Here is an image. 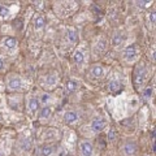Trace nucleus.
<instances>
[{
    "label": "nucleus",
    "instance_id": "ddd939ff",
    "mask_svg": "<svg viewBox=\"0 0 156 156\" xmlns=\"http://www.w3.org/2000/svg\"><path fill=\"white\" fill-rule=\"evenodd\" d=\"M108 89H109V91H112V92H119L120 89H121V85H120V82H119V81L113 80V81H111V82H109Z\"/></svg>",
    "mask_w": 156,
    "mask_h": 156
},
{
    "label": "nucleus",
    "instance_id": "f8f14e48",
    "mask_svg": "<svg viewBox=\"0 0 156 156\" xmlns=\"http://www.w3.org/2000/svg\"><path fill=\"white\" fill-rule=\"evenodd\" d=\"M91 74L95 78H100L103 76V66L101 65H94L91 68Z\"/></svg>",
    "mask_w": 156,
    "mask_h": 156
},
{
    "label": "nucleus",
    "instance_id": "6ab92c4d",
    "mask_svg": "<svg viewBox=\"0 0 156 156\" xmlns=\"http://www.w3.org/2000/svg\"><path fill=\"white\" fill-rule=\"evenodd\" d=\"M124 41H125V38H124L122 35H119V34L112 38V43H113V46H120Z\"/></svg>",
    "mask_w": 156,
    "mask_h": 156
},
{
    "label": "nucleus",
    "instance_id": "9b49d317",
    "mask_svg": "<svg viewBox=\"0 0 156 156\" xmlns=\"http://www.w3.org/2000/svg\"><path fill=\"white\" fill-rule=\"evenodd\" d=\"M4 46H5L7 48H9V50H13V48H16V46H17L16 38H13V37L5 38V41H4Z\"/></svg>",
    "mask_w": 156,
    "mask_h": 156
},
{
    "label": "nucleus",
    "instance_id": "7ed1b4c3",
    "mask_svg": "<svg viewBox=\"0 0 156 156\" xmlns=\"http://www.w3.org/2000/svg\"><path fill=\"white\" fill-rule=\"evenodd\" d=\"M80 150H81L82 156H92V154H94V147H92V144L90 142H87V140L81 142Z\"/></svg>",
    "mask_w": 156,
    "mask_h": 156
},
{
    "label": "nucleus",
    "instance_id": "9d476101",
    "mask_svg": "<svg viewBox=\"0 0 156 156\" xmlns=\"http://www.w3.org/2000/svg\"><path fill=\"white\" fill-rule=\"evenodd\" d=\"M124 151L126 155H134L136 152V144L134 142H128L124 146Z\"/></svg>",
    "mask_w": 156,
    "mask_h": 156
},
{
    "label": "nucleus",
    "instance_id": "f03ea898",
    "mask_svg": "<svg viewBox=\"0 0 156 156\" xmlns=\"http://www.w3.org/2000/svg\"><path fill=\"white\" fill-rule=\"evenodd\" d=\"M104 128H105V120L103 117H95L94 121L91 122V129L95 133H100Z\"/></svg>",
    "mask_w": 156,
    "mask_h": 156
},
{
    "label": "nucleus",
    "instance_id": "20e7f679",
    "mask_svg": "<svg viewBox=\"0 0 156 156\" xmlns=\"http://www.w3.org/2000/svg\"><path fill=\"white\" fill-rule=\"evenodd\" d=\"M146 77H147V74H146V69L144 66H138L136 68V72H135V82L136 85H142L143 82L146 81Z\"/></svg>",
    "mask_w": 156,
    "mask_h": 156
},
{
    "label": "nucleus",
    "instance_id": "412c9836",
    "mask_svg": "<svg viewBox=\"0 0 156 156\" xmlns=\"http://www.w3.org/2000/svg\"><path fill=\"white\" fill-rule=\"evenodd\" d=\"M21 148L23 151H29L31 148V142H30V139H23L22 142H21Z\"/></svg>",
    "mask_w": 156,
    "mask_h": 156
},
{
    "label": "nucleus",
    "instance_id": "39448f33",
    "mask_svg": "<svg viewBox=\"0 0 156 156\" xmlns=\"http://www.w3.org/2000/svg\"><path fill=\"white\" fill-rule=\"evenodd\" d=\"M8 87L11 90H20L22 87V80L20 77L12 78V80L9 81V83H8Z\"/></svg>",
    "mask_w": 156,
    "mask_h": 156
},
{
    "label": "nucleus",
    "instance_id": "f3484780",
    "mask_svg": "<svg viewBox=\"0 0 156 156\" xmlns=\"http://www.w3.org/2000/svg\"><path fill=\"white\" fill-rule=\"evenodd\" d=\"M52 115V109L50 107H43V109L41 111V117L42 119H50Z\"/></svg>",
    "mask_w": 156,
    "mask_h": 156
},
{
    "label": "nucleus",
    "instance_id": "1a4fd4ad",
    "mask_svg": "<svg viewBox=\"0 0 156 156\" xmlns=\"http://www.w3.org/2000/svg\"><path fill=\"white\" fill-rule=\"evenodd\" d=\"M65 89H66V92H68V94H73V92L77 91V89H78L77 81H74V80H69V81L66 82V85H65Z\"/></svg>",
    "mask_w": 156,
    "mask_h": 156
},
{
    "label": "nucleus",
    "instance_id": "6e6552de",
    "mask_svg": "<svg viewBox=\"0 0 156 156\" xmlns=\"http://www.w3.org/2000/svg\"><path fill=\"white\" fill-rule=\"evenodd\" d=\"M66 41L69 43H73V44L78 41V34H77V31L74 30V29L70 27V29L66 30Z\"/></svg>",
    "mask_w": 156,
    "mask_h": 156
},
{
    "label": "nucleus",
    "instance_id": "c85d7f7f",
    "mask_svg": "<svg viewBox=\"0 0 156 156\" xmlns=\"http://www.w3.org/2000/svg\"><path fill=\"white\" fill-rule=\"evenodd\" d=\"M3 69H4V62H3L2 58H0V72H2Z\"/></svg>",
    "mask_w": 156,
    "mask_h": 156
},
{
    "label": "nucleus",
    "instance_id": "dca6fc26",
    "mask_svg": "<svg viewBox=\"0 0 156 156\" xmlns=\"http://www.w3.org/2000/svg\"><path fill=\"white\" fill-rule=\"evenodd\" d=\"M105 47H107V42L104 41V39H101V41H99L96 43V46H95V52L96 53H100V52H103L105 50Z\"/></svg>",
    "mask_w": 156,
    "mask_h": 156
},
{
    "label": "nucleus",
    "instance_id": "423d86ee",
    "mask_svg": "<svg viewBox=\"0 0 156 156\" xmlns=\"http://www.w3.org/2000/svg\"><path fill=\"white\" fill-rule=\"evenodd\" d=\"M77 120H78V115L73 111H68L64 115V121L66 124H74Z\"/></svg>",
    "mask_w": 156,
    "mask_h": 156
},
{
    "label": "nucleus",
    "instance_id": "5701e85b",
    "mask_svg": "<svg viewBox=\"0 0 156 156\" xmlns=\"http://www.w3.org/2000/svg\"><path fill=\"white\" fill-rule=\"evenodd\" d=\"M50 99H51V96L48 95V94H43L42 96H41V101L43 104H47L48 101H50Z\"/></svg>",
    "mask_w": 156,
    "mask_h": 156
},
{
    "label": "nucleus",
    "instance_id": "b1692460",
    "mask_svg": "<svg viewBox=\"0 0 156 156\" xmlns=\"http://www.w3.org/2000/svg\"><path fill=\"white\" fill-rule=\"evenodd\" d=\"M155 20H156V12L152 11L150 13V21H151V23H155Z\"/></svg>",
    "mask_w": 156,
    "mask_h": 156
},
{
    "label": "nucleus",
    "instance_id": "393cba45",
    "mask_svg": "<svg viewBox=\"0 0 156 156\" xmlns=\"http://www.w3.org/2000/svg\"><path fill=\"white\" fill-rule=\"evenodd\" d=\"M108 138H109V140L112 142V140H115V130H111L109 133H108Z\"/></svg>",
    "mask_w": 156,
    "mask_h": 156
},
{
    "label": "nucleus",
    "instance_id": "4be33fe9",
    "mask_svg": "<svg viewBox=\"0 0 156 156\" xmlns=\"http://www.w3.org/2000/svg\"><path fill=\"white\" fill-rule=\"evenodd\" d=\"M8 16H9L8 8L4 7V5H2V7H0V17H2V18H7Z\"/></svg>",
    "mask_w": 156,
    "mask_h": 156
},
{
    "label": "nucleus",
    "instance_id": "f257e3e1",
    "mask_svg": "<svg viewBox=\"0 0 156 156\" xmlns=\"http://www.w3.org/2000/svg\"><path fill=\"white\" fill-rule=\"evenodd\" d=\"M136 57H138V50H136V46L135 44L128 46L124 50V58L128 62H133Z\"/></svg>",
    "mask_w": 156,
    "mask_h": 156
},
{
    "label": "nucleus",
    "instance_id": "c756f323",
    "mask_svg": "<svg viewBox=\"0 0 156 156\" xmlns=\"http://www.w3.org/2000/svg\"><path fill=\"white\" fill-rule=\"evenodd\" d=\"M151 138H155V130H152V131H151Z\"/></svg>",
    "mask_w": 156,
    "mask_h": 156
},
{
    "label": "nucleus",
    "instance_id": "a211bd4d",
    "mask_svg": "<svg viewBox=\"0 0 156 156\" xmlns=\"http://www.w3.org/2000/svg\"><path fill=\"white\" fill-rule=\"evenodd\" d=\"M52 152H53V147H51V146H44V147L41 150L42 156H51Z\"/></svg>",
    "mask_w": 156,
    "mask_h": 156
},
{
    "label": "nucleus",
    "instance_id": "bb28decb",
    "mask_svg": "<svg viewBox=\"0 0 156 156\" xmlns=\"http://www.w3.org/2000/svg\"><path fill=\"white\" fill-rule=\"evenodd\" d=\"M151 94H152V89H146L144 95L147 96V98H150V96H151Z\"/></svg>",
    "mask_w": 156,
    "mask_h": 156
},
{
    "label": "nucleus",
    "instance_id": "0eeeda50",
    "mask_svg": "<svg viewBox=\"0 0 156 156\" xmlns=\"http://www.w3.org/2000/svg\"><path fill=\"white\" fill-rule=\"evenodd\" d=\"M44 25H46L44 17L41 16V14L35 16V18H34V27H35V30H42V29L44 27Z\"/></svg>",
    "mask_w": 156,
    "mask_h": 156
},
{
    "label": "nucleus",
    "instance_id": "cd10ccee",
    "mask_svg": "<svg viewBox=\"0 0 156 156\" xmlns=\"http://www.w3.org/2000/svg\"><path fill=\"white\" fill-rule=\"evenodd\" d=\"M131 100H133V101H130V105L133 104V107H135V105H136V99H135V98H133Z\"/></svg>",
    "mask_w": 156,
    "mask_h": 156
},
{
    "label": "nucleus",
    "instance_id": "a878e982",
    "mask_svg": "<svg viewBox=\"0 0 156 156\" xmlns=\"http://www.w3.org/2000/svg\"><path fill=\"white\" fill-rule=\"evenodd\" d=\"M136 4H138V5H140L139 8H144V5H148L150 2H136Z\"/></svg>",
    "mask_w": 156,
    "mask_h": 156
},
{
    "label": "nucleus",
    "instance_id": "4468645a",
    "mask_svg": "<svg viewBox=\"0 0 156 156\" xmlns=\"http://www.w3.org/2000/svg\"><path fill=\"white\" fill-rule=\"evenodd\" d=\"M73 60H74V62H77V64H82L85 60V55H83V51H76L74 56H73Z\"/></svg>",
    "mask_w": 156,
    "mask_h": 156
},
{
    "label": "nucleus",
    "instance_id": "2eb2a0df",
    "mask_svg": "<svg viewBox=\"0 0 156 156\" xmlns=\"http://www.w3.org/2000/svg\"><path fill=\"white\" fill-rule=\"evenodd\" d=\"M29 109H30L31 112H37L38 111V107H39V101L38 99H35V98H31L30 100H29Z\"/></svg>",
    "mask_w": 156,
    "mask_h": 156
},
{
    "label": "nucleus",
    "instance_id": "aec40b11",
    "mask_svg": "<svg viewBox=\"0 0 156 156\" xmlns=\"http://www.w3.org/2000/svg\"><path fill=\"white\" fill-rule=\"evenodd\" d=\"M56 82H57V76L51 74V76L47 77V85H48V86H55Z\"/></svg>",
    "mask_w": 156,
    "mask_h": 156
}]
</instances>
